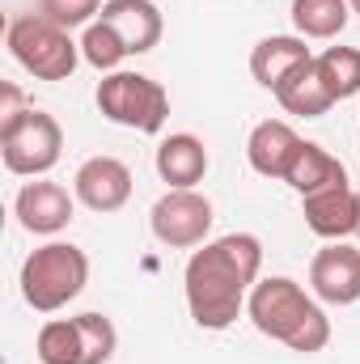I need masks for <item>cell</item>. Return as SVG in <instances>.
<instances>
[{"label":"cell","mask_w":360,"mask_h":364,"mask_svg":"<svg viewBox=\"0 0 360 364\" xmlns=\"http://www.w3.org/2000/svg\"><path fill=\"white\" fill-rule=\"evenodd\" d=\"M263 267V242L255 233H229L208 242L186 259L182 288H186V309L195 326L203 331H225L238 322L250 288L259 284Z\"/></svg>","instance_id":"1"},{"label":"cell","mask_w":360,"mask_h":364,"mask_svg":"<svg viewBox=\"0 0 360 364\" xmlns=\"http://www.w3.org/2000/svg\"><path fill=\"white\" fill-rule=\"evenodd\" d=\"M246 314H250L259 335H268V339L301 352V356H314V352H322L331 343V318L288 275L259 279L250 288V296H246Z\"/></svg>","instance_id":"2"},{"label":"cell","mask_w":360,"mask_h":364,"mask_svg":"<svg viewBox=\"0 0 360 364\" xmlns=\"http://www.w3.org/2000/svg\"><path fill=\"white\" fill-rule=\"evenodd\" d=\"M90 284V259L73 242H47L21 263V296L38 314H55Z\"/></svg>","instance_id":"3"},{"label":"cell","mask_w":360,"mask_h":364,"mask_svg":"<svg viewBox=\"0 0 360 364\" xmlns=\"http://www.w3.org/2000/svg\"><path fill=\"white\" fill-rule=\"evenodd\" d=\"M9 51L38 81H68L77 73V64L85 60L81 43H73V34L64 26L47 21L43 13H26V17L9 21Z\"/></svg>","instance_id":"4"},{"label":"cell","mask_w":360,"mask_h":364,"mask_svg":"<svg viewBox=\"0 0 360 364\" xmlns=\"http://www.w3.org/2000/svg\"><path fill=\"white\" fill-rule=\"evenodd\" d=\"M97 110L119 127L157 136L170 119V93L144 73H106L97 81Z\"/></svg>","instance_id":"5"},{"label":"cell","mask_w":360,"mask_h":364,"mask_svg":"<svg viewBox=\"0 0 360 364\" xmlns=\"http://www.w3.org/2000/svg\"><path fill=\"white\" fill-rule=\"evenodd\" d=\"M60 149H64V132L47 110L26 106L21 114L0 123V157L9 174L38 178L60 161Z\"/></svg>","instance_id":"6"},{"label":"cell","mask_w":360,"mask_h":364,"mask_svg":"<svg viewBox=\"0 0 360 364\" xmlns=\"http://www.w3.org/2000/svg\"><path fill=\"white\" fill-rule=\"evenodd\" d=\"M149 225H153V237L170 250L203 246V237L212 233V203L199 191H166L153 203Z\"/></svg>","instance_id":"7"},{"label":"cell","mask_w":360,"mask_h":364,"mask_svg":"<svg viewBox=\"0 0 360 364\" xmlns=\"http://www.w3.org/2000/svg\"><path fill=\"white\" fill-rule=\"evenodd\" d=\"M301 216H305L309 233H318L327 242H344L360 225V191H352L348 182L309 191V195H301Z\"/></svg>","instance_id":"8"},{"label":"cell","mask_w":360,"mask_h":364,"mask_svg":"<svg viewBox=\"0 0 360 364\" xmlns=\"http://www.w3.org/2000/svg\"><path fill=\"white\" fill-rule=\"evenodd\" d=\"M309 288L327 305H356L360 301V250L348 242H331L309 263Z\"/></svg>","instance_id":"9"},{"label":"cell","mask_w":360,"mask_h":364,"mask_svg":"<svg viewBox=\"0 0 360 364\" xmlns=\"http://www.w3.org/2000/svg\"><path fill=\"white\" fill-rule=\"evenodd\" d=\"M13 216L26 233L51 237L60 229H68L73 220V195L60 182H26L13 199Z\"/></svg>","instance_id":"10"},{"label":"cell","mask_w":360,"mask_h":364,"mask_svg":"<svg viewBox=\"0 0 360 364\" xmlns=\"http://www.w3.org/2000/svg\"><path fill=\"white\" fill-rule=\"evenodd\" d=\"M73 191L90 212H119L132 199V170L119 157H90L77 170Z\"/></svg>","instance_id":"11"},{"label":"cell","mask_w":360,"mask_h":364,"mask_svg":"<svg viewBox=\"0 0 360 364\" xmlns=\"http://www.w3.org/2000/svg\"><path fill=\"white\" fill-rule=\"evenodd\" d=\"M305 64H314V55H309L301 34H271V38H259L255 51H250V77L271 93L288 77H297Z\"/></svg>","instance_id":"12"},{"label":"cell","mask_w":360,"mask_h":364,"mask_svg":"<svg viewBox=\"0 0 360 364\" xmlns=\"http://www.w3.org/2000/svg\"><path fill=\"white\" fill-rule=\"evenodd\" d=\"M127 47V55H144L162 43V13L153 0H106L97 13Z\"/></svg>","instance_id":"13"},{"label":"cell","mask_w":360,"mask_h":364,"mask_svg":"<svg viewBox=\"0 0 360 364\" xmlns=\"http://www.w3.org/2000/svg\"><path fill=\"white\" fill-rule=\"evenodd\" d=\"M297 149H301V136H297L284 119H263V123L250 132V140H246V157H250L255 174L280 178V182L288 178V166H292Z\"/></svg>","instance_id":"14"},{"label":"cell","mask_w":360,"mask_h":364,"mask_svg":"<svg viewBox=\"0 0 360 364\" xmlns=\"http://www.w3.org/2000/svg\"><path fill=\"white\" fill-rule=\"evenodd\" d=\"M157 174H162V182H170V191H195V182H203V174H208L203 140L191 132L166 136L157 144Z\"/></svg>","instance_id":"15"},{"label":"cell","mask_w":360,"mask_h":364,"mask_svg":"<svg viewBox=\"0 0 360 364\" xmlns=\"http://www.w3.org/2000/svg\"><path fill=\"white\" fill-rule=\"evenodd\" d=\"M284 182H288L297 195H309V191H322V186H331V182H348V170H344V161L331 157L322 144L301 140V149H297V157H292Z\"/></svg>","instance_id":"16"},{"label":"cell","mask_w":360,"mask_h":364,"mask_svg":"<svg viewBox=\"0 0 360 364\" xmlns=\"http://www.w3.org/2000/svg\"><path fill=\"white\" fill-rule=\"evenodd\" d=\"M275 97H280V106H284L288 114H297V119H322V114L335 106V97L327 93V85H322V77H318L314 64H305L297 77H288V81L275 90Z\"/></svg>","instance_id":"17"},{"label":"cell","mask_w":360,"mask_h":364,"mask_svg":"<svg viewBox=\"0 0 360 364\" xmlns=\"http://www.w3.org/2000/svg\"><path fill=\"white\" fill-rule=\"evenodd\" d=\"M352 17L348 0H292V26L301 38H335Z\"/></svg>","instance_id":"18"},{"label":"cell","mask_w":360,"mask_h":364,"mask_svg":"<svg viewBox=\"0 0 360 364\" xmlns=\"http://www.w3.org/2000/svg\"><path fill=\"white\" fill-rule=\"evenodd\" d=\"M314 68H318L322 85H327V93L335 102L360 93V51L356 47H327L322 55H314Z\"/></svg>","instance_id":"19"},{"label":"cell","mask_w":360,"mask_h":364,"mask_svg":"<svg viewBox=\"0 0 360 364\" xmlns=\"http://www.w3.org/2000/svg\"><path fill=\"white\" fill-rule=\"evenodd\" d=\"M34 352H38V360L43 364H85L77 318H51V322L38 331Z\"/></svg>","instance_id":"20"},{"label":"cell","mask_w":360,"mask_h":364,"mask_svg":"<svg viewBox=\"0 0 360 364\" xmlns=\"http://www.w3.org/2000/svg\"><path fill=\"white\" fill-rule=\"evenodd\" d=\"M81 55H85V64H93L97 73H115L119 68V60H127V47H123V38L97 17L85 26V38H81Z\"/></svg>","instance_id":"21"},{"label":"cell","mask_w":360,"mask_h":364,"mask_svg":"<svg viewBox=\"0 0 360 364\" xmlns=\"http://www.w3.org/2000/svg\"><path fill=\"white\" fill-rule=\"evenodd\" d=\"M77 331H81V352L85 364H106L119 348V335H115V322L106 314H81L77 318Z\"/></svg>","instance_id":"22"},{"label":"cell","mask_w":360,"mask_h":364,"mask_svg":"<svg viewBox=\"0 0 360 364\" xmlns=\"http://www.w3.org/2000/svg\"><path fill=\"white\" fill-rule=\"evenodd\" d=\"M102 4H106V0H38V13H43L47 21L73 30V26H90L93 17L102 13Z\"/></svg>","instance_id":"23"},{"label":"cell","mask_w":360,"mask_h":364,"mask_svg":"<svg viewBox=\"0 0 360 364\" xmlns=\"http://www.w3.org/2000/svg\"><path fill=\"white\" fill-rule=\"evenodd\" d=\"M348 4H352V13H360V0H348Z\"/></svg>","instance_id":"24"},{"label":"cell","mask_w":360,"mask_h":364,"mask_svg":"<svg viewBox=\"0 0 360 364\" xmlns=\"http://www.w3.org/2000/svg\"><path fill=\"white\" fill-rule=\"evenodd\" d=\"M356 237H360V225H356Z\"/></svg>","instance_id":"25"}]
</instances>
